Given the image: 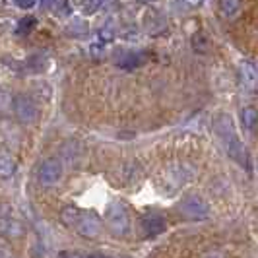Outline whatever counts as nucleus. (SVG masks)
Here are the masks:
<instances>
[{
    "mask_svg": "<svg viewBox=\"0 0 258 258\" xmlns=\"http://www.w3.org/2000/svg\"><path fill=\"white\" fill-rule=\"evenodd\" d=\"M214 130L216 134L220 136V140H223L225 144V150L227 155L231 157L235 163H239L241 167H245L250 173V155L246 152V146L237 136L235 126H233V120L229 115H218L216 122H214Z\"/></svg>",
    "mask_w": 258,
    "mask_h": 258,
    "instance_id": "nucleus-1",
    "label": "nucleus"
},
{
    "mask_svg": "<svg viewBox=\"0 0 258 258\" xmlns=\"http://www.w3.org/2000/svg\"><path fill=\"white\" fill-rule=\"evenodd\" d=\"M105 221H107V227L109 231L116 235V237H124L130 231V218L126 208L122 206L120 202H113L109 204L107 212H105Z\"/></svg>",
    "mask_w": 258,
    "mask_h": 258,
    "instance_id": "nucleus-2",
    "label": "nucleus"
},
{
    "mask_svg": "<svg viewBox=\"0 0 258 258\" xmlns=\"http://www.w3.org/2000/svg\"><path fill=\"white\" fill-rule=\"evenodd\" d=\"M179 212L184 220H190V221H202L208 220L210 216V208L208 204L196 194H190L186 198H182L181 204H179Z\"/></svg>",
    "mask_w": 258,
    "mask_h": 258,
    "instance_id": "nucleus-3",
    "label": "nucleus"
},
{
    "mask_svg": "<svg viewBox=\"0 0 258 258\" xmlns=\"http://www.w3.org/2000/svg\"><path fill=\"white\" fill-rule=\"evenodd\" d=\"M62 173H64V167L56 157L43 161V165L39 167V182H41V186H54L62 179Z\"/></svg>",
    "mask_w": 258,
    "mask_h": 258,
    "instance_id": "nucleus-4",
    "label": "nucleus"
},
{
    "mask_svg": "<svg viewBox=\"0 0 258 258\" xmlns=\"http://www.w3.org/2000/svg\"><path fill=\"white\" fill-rule=\"evenodd\" d=\"M12 105H14V113H16V116L22 122L29 124V122L37 120V115H39L37 105H35V101L29 95H16Z\"/></svg>",
    "mask_w": 258,
    "mask_h": 258,
    "instance_id": "nucleus-5",
    "label": "nucleus"
},
{
    "mask_svg": "<svg viewBox=\"0 0 258 258\" xmlns=\"http://www.w3.org/2000/svg\"><path fill=\"white\" fill-rule=\"evenodd\" d=\"M167 229V223H165V218L155 214V212H150V214H144L140 218V231H142V237L146 239H152V237H157Z\"/></svg>",
    "mask_w": 258,
    "mask_h": 258,
    "instance_id": "nucleus-6",
    "label": "nucleus"
},
{
    "mask_svg": "<svg viewBox=\"0 0 258 258\" xmlns=\"http://www.w3.org/2000/svg\"><path fill=\"white\" fill-rule=\"evenodd\" d=\"M74 227H76V231L82 237L95 239L101 233V220L95 214H91V212H82V216H80V220H78V223Z\"/></svg>",
    "mask_w": 258,
    "mask_h": 258,
    "instance_id": "nucleus-7",
    "label": "nucleus"
},
{
    "mask_svg": "<svg viewBox=\"0 0 258 258\" xmlns=\"http://www.w3.org/2000/svg\"><path fill=\"white\" fill-rule=\"evenodd\" d=\"M0 235L8 239H18L24 235V225L12 214H0Z\"/></svg>",
    "mask_w": 258,
    "mask_h": 258,
    "instance_id": "nucleus-8",
    "label": "nucleus"
},
{
    "mask_svg": "<svg viewBox=\"0 0 258 258\" xmlns=\"http://www.w3.org/2000/svg\"><path fill=\"white\" fill-rule=\"evenodd\" d=\"M144 60H146V54L144 52H124L116 60V66L118 68H124V70H134V68H138L140 64H144Z\"/></svg>",
    "mask_w": 258,
    "mask_h": 258,
    "instance_id": "nucleus-9",
    "label": "nucleus"
},
{
    "mask_svg": "<svg viewBox=\"0 0 258 258\" xmlns=\"http://www.w3.org/2000/svg\"><path fill=\"white\" fill-rule=\"evenodd\" d=\"M16 173V159L8 152H0V177L8 179Z\"/></svg>",
    "mask_w": 258,
    "mask_h": 258,
    "instance_id": "nucleus-10",
    "label": "nucleus"
},
{
    "mask_svg": "<svg viewBox=\"0 0 258 258\" xmlns=\"http://www.w3.org/2000/svg\"><path fill=\"white\" fill-rule=\"evenodd\" d=\"M82 216V210H78L76 206H66L62 212H60V221L68 225V227H74Z\"/></svg>",
    "mask_w": 258,
    "mask_h": 258,
    "instance_id": "nucleus-11",
    "label": "nucleus"
},
{
    "mask_svg": "<svg viewBox=\"0 0 258 258\" xmlns=\"http://www.w3.org/2000/svg\"><path fill=\"white\" fill-rule=\"evenodd\" d=\"M220 10L225 18H235L241 12V0H220Z\"/></svg>",
    "mask_w": 258,
    "mask_h": 258,
    "instance_id": "nucleus-12",
    "label": "nucleus"
},
{
    "mask_svg": "<svg viewBox=\"0 0 258 258\" xmlns=\"http://www.w3.org/2000/svg\"><path fill=\"white\" fill-rule=\"evenodd\" d=\"M241 120H243V126H245L246 130H252L258 122V111L252 109V107L241 109Z\"/></svg>",
    "mask_w": 258,
    "mask_h": 258,
    "instance_id": "nucleus-13",
    "label": "nucleus"
},
{
    "mask_svg": "<svg viewBox=\"0 0 258 258\" xmlns=\"http://www.w3.org/2000/svg\"><path fill=\"white\" fill-rule=\"evenodd\" d=\"M33 27H37V18L33 16H26L20 20V24L16 27V35H27L33 31Z\"/></svg>",
    "mask_w": 258,
    "mask_h": 258,
    "instance_id": "nucleus-14",
    "label": "nucleus"
},
{
    "mask_svg": "<svg viewBox=\"0 0 258 258\" xmlns=\"http://www.w3.org/2000/svg\"><path fill=\"white\" fill-rule=\"evenodd\" d=\"M241 76L248 86H254L258 82V70L250 62H243L241 64Z\"/></svg>",
    "mask_w": 258,
    "mask_h": 258,
    "instance_id": "nucleus-15",
    "label": "nucleus"
},
{
    "mask_svg": "<svg viewBox=\"0 0 258 258\" xmlns=\"http://www.w3.org/2000/svg\"><path fill=\"white\" fill-rule=\"evenodd\" d=\"M66 33L68 35H84V33H88V24L84 20H74L70 26L66 27Z\"/></svg>",
    "mask_w": 258,
    "mask_h": 258,
    "instance_id": "nucleus-16",
    "label": "nucleus"
},
{
    "mask_svg": "<svg viewBox=\"0 0 258 258\" xmlns=\"http://www.w3.org/2000/svg\"><path fill=\"white\" fill-rule=\"evenodd\" d=\"M105 4V0H88V4L84 6V14L86 16H91V14L99 12V8Z\"/></svg>",
    "mask_w": 258,
    "mask_h": 258,
    "instance_id": "nucleus-17",
    "label": "nucleus"
},
{
    "mask_svg": "<svg viewBox=\"0 0 258 258\" xmlns=\"http://www.w3.org/2000/svg\"><path fill=\"white\" fill-rule=\"evenodd\" d=\"M97 39H101L103 43H111L113 39H115V29L109 26H105L101 31H99V35H97Z\"/></svg>",
    "mask_w": 258,
    "mask_h": 258,
    "instance_id": "nucleus-18",
    "label": "nucleus"
},
{
    "mask_svg": "<svg viewBox=\"0 0 258 258\" xmlns=\"http://www.w3.org/2000/svg\"><path fill=\"white\" fill-rule=\"evenodd\" d=\"M14 4L18 8H22V10H29V8L35 6V0H14Z\"/></svg>",
    "mask_w": 258,
    "mask_h": 258,
    "instance_id": "nucleus-19",
    "label": "nucleus"
},
{
    "mask_svg": "<svg viewBox=\"0 0 258 258\" xmlns=\"http://www.w3.org/2000/svg\"><path fill=\"white\" fill-rule=\"evenodd\" d=\"M60 256H93V254H88V252H82V250H62Z\"/></svg>",
    "mask_w": 258,
    "mask_h": 258,
    "instance_id": "nucleus-20",
    "label": "nucleus"
},
{
    "mask_svg": "<svg viewBox=\"0 0 258 258\" xmlns=\"http://www.w3.org/2000/svg\"><path fill=\"white\" fill-rule=\"evenodd\" d=\"M62 2H64V0H51V6L52 8H60V6H62Z\"/></svg>",
    "mask_w": 258,
    "mask_h": 258,
    "instance_id": "nucleus-21",
    "label": "nucleus"
},
{
    "mask_svg": "<svg viewBox=\"0 0 258 258\" xmlns=\"http://www.w3.org/2000/svg\"><path fill=\"white\" fill-rule=\"evenodd\" d=\"M0 256H10V250L8 248H0Z\"/></svg>",
    "mask_w": 258,
    "mask_h": 258,
    "instance_id": "nucleus-22",
    "label": "nucleus"
},
{
    "mask_svg": "<svg viewBox=\"0 0 258 258\" xmlns=\"http://www.w3.org/2000/svg\"><path fill=\"white\" fill-rule=\"evenodd\" d=\"M188 4H200V0H186Z\"/></svg>",
    "mask_w": 258,
    "mask_h": 258,
    "instance_id": "nucleus-23",
    "label": "nucleus"
},
{
    "mask_svg": "<svg viewBox=\"0 0 258 258\" xmlns=\"http://www.w3.org/2000/svg\"><path fill=\"white\" fill-rule=\"evenodd\" d=\"M140 2H146V0H140Z\"/></svg>",
    "mask_w": 258,
    "mask_h": 258,
    "instance_id": "nucleus-24",
    "label": "nucleus"
}]
</instances>
